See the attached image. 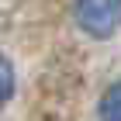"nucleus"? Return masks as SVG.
I'll return each instance as SVG.
<instances>
[{"label":"nucleus","instance_id":"1","mask_svg":"<svg viewBox=\"0 0 121 121\" xmlns=\"http://www.w3.org/2000/svg\"><path fill=\"white\" fill-rule=\"evenodd\" d=\"M76 21L93 38H107L121 24V0H76Z\"/></svg>","mask_w":121,"mask_h":121},{"label":"nucleus","instance_id":"2","mask_svg":"<svg viewBox=\"0 0 121 121\" xmlns=\"http://www.w3.org/2000/svg\"><path fill=\"white\" fill-rule=\"evenodd\" d=\"M100 121H121V80L107 86L100 100Z\"/></svg>","mask_w":121,"mask_h":121},{"label":"nucleus","instance_id":"3","mask_svg":"<svg viewBox=\"0 0 121 121\" xmlns=\"http://www.w3.org/2000/svg\"><path fill=\"white\" fill-rule=\"evenodd\" d=\"M10 93H14V66L7 62V56H0V111L10 100Z\"/></svg>","mask_w":121,"mask_h":121}]
</instances>
